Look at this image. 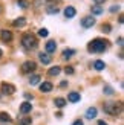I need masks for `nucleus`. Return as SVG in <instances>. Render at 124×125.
<instances>
[{
    "mask_svg": "<svg viewBox=\"0 0 124 125\" xmlns=\"http://www.w3.org/2000/svg\"><path fill=\"white\" fill-rule=\"evenodd\" d=\"M106 49H107V41L100 40V38L90 41V44H89V51L92 52H104Z\"/></svg>",
    "mask_w": 124,
    "mask_h": 125,
    "instance_id": "f257e3e1",
    "label": "nucleus"
},
{
    "mask_svg": "<svg viewBox=\"0 0 124 125\" xmlns=\"http://www.w3.org/2000/svg\"><path fill=\"white\" fill-rule=\"evenodd\" d=\"M121 110H123L121 102H118V104H116V102H107L106 105H104V111H106V113H109V115H112V116L120 115Z\"/></svg>",
    "mask_w": 124,
    "mask_h": 125,
    "instance_id": "f03ea898",
    "label": "nucleus"
},
{
    "mask_svg": "<svg viewBox=\"0 0 124 125\" xmlns=\"http://www.w3.org/2000/svg\"><path fill=\"white\" fill-rule=\"evenodd\" d=\"M22 44L26 49H35L37 47V40L32 34H25L22 37Z\"/></svg>",
    "mask_w": 124,
    "mask_h": 125,
    "instance_id": "7ed1b4c3",
    "label": "nucleus"
},
{
    "mask_svg": "<svg viewBox=\"0 0 124 125\" xmlns=\"http://www.w3.org/2000/svg\"><path fill=\"white\" fill-rule=\"evenodd\" d=\"M0 90H2L3 95H12V93L15 92V87L12 84H8V83H2V85H0Z\"/></svg>",
    "mask_w": 124,
    "mask_h": 125,
    "instance_id": "20e7f679",
    "label": "nucleus"
},
{
    "mask_svg": "<svg viewBox=\"0 0 124 125\" xmlns=\"http://www.w3.org/2000/svg\"><path fill=\"white\" fill-rule=\"evenodd\" d=\"M35 67H37V64H35L34 61H26V62H23V66H22V72H23V73L34 72Z\"/></svg>",
    "mask_w": 124,
    "mask_h": 125,
    "instance_id": "39448f33",
    "label": "nucleus"
},
{
    "mask_svg": "<svg viewBox=\"0 0 124 125\" xmlns=\"http://www.w3.org/2000/svg\"><path fill=\"white\" fill-rule=\"evenodd\" d=\"M94 24H95V18H92V17H84L81 20V26L83 28H92Z\"/></svg>",
    "mask_w": 124,
    "mask_h": 125,
    "instance_id": "423d86ee",
    "label": "nucleus"
},
{
    "mask_svg": "<svg viewBox=\"0 0 124 125\" xmlns=\"http://www.w3.org/2000/svg\"><path fill=\"white\" fill-rule=\"evenodd\" d=\"M75 14H77V11H75V8H72V6H67V8L64 9V17H66V18L75 17Z\"/></svg>",
    "mask_w": 124,
    "mask_h": 125,
    "instance_id": "0eeeda50",
    "label": "nucleus"
},
{
    "mask_svg": "<svg viewBox=\"0 0 124 125\" xmlns=\"http://www.w3.org/2000/svg\"><path fill=\"white\" fill-rule=\"evenodd\" d=\"M31 110H32V104H31V102H23V104L20 105V111H22L23 115L29 113Z\"/></svg>",
    "mask_w": 124,
    "mask_h": 125,
    "instance_id": "6e6552de",
    "label": "nucleus"
},
{
    "mask_svg": "<svg viewBox=\"0 0 124 125\" xmlns=\"http://www.w3.org/2000/svg\"><path fill=\"white\" fill-rule=\"evenodd\" d=\"M0 38L3 41H11L12 40V34L9 31H0Z\"/></svg>",
    "mask_w": 124,
    "mask_h": 125,
    "instance_id": "1a4fd4ad",
    "label": "nucleus"
},
{
    "mask_svg": "<svg viewBox=\"0 0 124 125\" xmlns=\"http://www.w3.org/2000/svg\"><path fill=\"white\" fill-rule=\"evenodd\" d=\"M55 49H57V43H55V41H48L46 43V52L48 53L55 52Z\"/></svg>",
    "mask_w": 124,
    "mask_h": 125,
    "instance_id": "9d476101",
    "label": "nucleus"
},
{
    "mask_svg": "<svg viewBox=\"0 0 124 125\" xmlns=\"http://www.w3.org/2000/svg\"><path fill=\"white\" fill-rule=\"evenodd\" d=\"M38 58H40V61L43 62V64H49V62L52 61V58H51V55H49V53H40Z\"/></svg>",
    "mask_w": 124,
    "mask_h": 125,
    "instance_id": "9b49d317",
    "label": "nucleus"
},
{
    "mask_svg": "<svg viewBox=\"0 0 124 125\" xmlns=\"http://www.w3.org/2000/svg\"><path fill=\"white\" fill-rule=\"evenodd\" d=\"M97 113H98V110L95 107H90V108H87V111H86V117H87V119H94L97 116Z\"/></svg>",
    "mask_w": 124,
    "mask_h": 125,
    "instance_id": "f8f14e48",
    "label": "nucleus"
},
{
    "mask_svg": "<svg viewBox=\"0 0 124 125\" xmlns=\"http://www.w3.org/2000/svg\"><path fill=\"white\" fill-rule=\"evenodd\" d=\"M67 99H69L71 102H78V101H80V93H77V92H71L69 96H67Z\"/></svg>",
    "mask_w": 124,
    "mask_h": 125,
    "instance_id": "ddd939ff",
    "label": "nucleus"
},
{
    "mask_svg": "<svg viewBox=\"0 0 124 125\" xmlns=\"http://www.w3.org/2000/svg\"><path fill=\"white\" fill-rule=\"evenodd\" d=\"M40 90L45 92V93L51 92V90H52V84H51V83H43V84H40Z\"/></svg>",
    "mask_w": 124,
    "mask_h": 125,
    "instance_id": "4468645a",
    "label": "nucleus"
},
{
    "mask_svg": "<svg viewBox=\"0 0 124 125\" xmlns=\"http://www.w3.org/2000/svg\"><path fill=\"white\" fill-rule=\"evenodd\" d=\"M54 104H55V107H58V108H63L64 105H66V101H64L63 98H57V99L54 101Z\"/></svg>",
    "mask_w": 124,
    "mask_h": 125,
    "instance_id": "2eb2a0df",
    "label": "nucleus"
},
{
    "mask_svg": "<svg viewBox=\"0 0 124 125\" xmlns=\"http://www.w3.org/2000/svg\"><path fill=\"white\" fill-rule=\"evenodd\" d=\"M94 67L97 69V70H103V69L106 67V64H104V62H103L101 60H97V61L94 62Z\"/></svg>",
    "mask_w": 124,
    "mask_h": 125,
    "instance_id": "dca6fc26",
    "label": "nucleus"
},
{
    "mask_svg": "<svg viewBox=\"0 0 124 125\" xmlns=\"http://www.w3.org/2000/svg\"><path fill=\"white\" fill-rule=\"evenodd\" d=\"M38 81H40V76H38V75H32V76L29 78V84H31V85H35V84H38Z\"/></svg>",
    "mask_w": 124,
    "mask_h": 125,
    "instance_id": "f3484780",
    "label": "nucleus"
},
{
    "mask_svg": "<svg viewBox=\"0 0 124 125\" xmlns=\"http://www.w3.org/2000/svg\"><path fill=\"white\" fill-rule=\"evenodd\" d=\"M0 122H11V116L8 113H0Z\"/></svg>",
    "mask_w": 124,
    "mask_h": 125,
    "instance_id": "a211bd4d",
    "label": "nucleus"
},
{
    "mask_svg": "<svg viewBox=\"0 0 124 125\" xmlns=\"http://www.w3.org/2000/svg\"><path fill=\"white\" fill-rule=\"evenodd\" d=\"M46 11L49 12V14H58V8H57V6H54V5H49L48 8H46Z\"/></svg>",
    "mask_w": 124,
    "mask_h": 125,
    "instance_id": "6ab92c4d",
    "label": "nucleus"
},
{
    "mask_svg": "<svg viewBox=\"0 0 124 125\" xmlns=\"http://www.w3.org/2000/svg\"><path fill=\"white\" fill-rule=\"evenodd\" d=\"M25 23H26V20L23 17H18L17 20H14V26H25Z\"/></svg>",
    "mask_w": 124,
    "mask_h": 125,
    "instance_id": "aec40b11",
    "label": "nucleus"
},
{
    "mask_svg": "<svg viewBox=\"0 0 124 125\" xmlns=\"http://www.w3.org/2000/svg\"><path fill=\"white\" fill-rule=\"evenodd\" d=\"M74 53H75V51H74V49H66V51L63 52V57H64V58L67 60V58H71Z\"/></svg>",
    "mask_w": 124,
    "mask_h": 125,
    "instance_id": "412c9836",
    "label": "nucleus"
},
{
    "mask_svg": "<svg viewBox=\"0 0 124 125\" xmlns=\"http://www.w3.org/2000/svg\"><path fill=\"white\" fill-rule=\"evenodd\" d=\"M92 14H95V15L103 14V8L101 6H92Z\"/></svg>",
    "mask_w": 124,
    "mask_h": 125,
    "instance_id": "4be33fe9",
    "label": "nucleus"
},
{
    "mask_svg": "<svg viewBox=\"0 0 124 125\" xmlns=\"http://www.w3.org/2000/svg\"><path fill=\"white\" fill-rule=\"evenodd\" d=\"M58 73H60V67L55 66V67H51V69H49V75H51V76H54V75L57 76Z\"/></svg>",
    "mask_w": 124,
    "mask_h": 125,
    "instance_id": "5701e85b",
    "label": "nucleus"
},
{
    "mask_svg": "<svg viewBox=\"0 0 124 125\" xmlns=\"http://www.w3.org/2000/svg\"><path fill=\"white\" fill-rule=\"evenodd\" d=\"M18 125H31V119L29 117H25V119H22L18 122Z\"/></svg>",
    "mask_w": 124,
    "mask_h": 125,
    "instance_id": "b1692460",
    "label": "nucleus"
},
{
    "mask_svg": "<svg viewBox=\"0 0 124 125\" xmlns=\"http://www.w3.org/2000/svg\"><path fill=\"white\" fill-rule=\"evenodd\" d=\"M104 93H106V95H113V89L109 87V85H106L104 87Z\"/></svg>",
    "mask_w": 124,
    "mask_h": 125,
    "instance_id": "393cba45",
    "label": "nucleus"
},
{
    "mask_svg": "<svg viewBox=\"0 0 124 125\" xmlns=\"http://www.w3.org/2000/svg\"><path fill=\"white\" fill-rule=\"evenodd\" d=\"M17 5L20 6V8H26V6H28V2H26V0H18Z\"/></svg>",
    "mask_w": 124,
    "mask_h": 125,
    "instance_id": "a878e982",
    "label": "nucleus"
},
{
    "mask_svg": "<svg viewBox=\"0 0 124 125\" xmlns=\"http://www.w3.org/2000/svg\"><path fill=\"white\" fill-rule=\"evenodd\" d=\"M48 34H49V32H48V29H45V28L38 31V35H40V37H48Z\"/></svg>",
    "mask_w": 124,
    "mask_h": 125,
    "instance_id": "bb28decb",
    "label": "nucleus"
},
{
    "mask_svg": "<svg viewBox=\"0 0 124 125\" xmlns=\"http://www.w3.org/2000/svg\"><path fill=\"white\" fill-rule=\"evenodd\" d=\"M64 72H66V75H74V69L72 67H66Z\"/></svg>",
    "mask_w": 124,
    "mask_h": 125,
    "instance_id": "cd10ccee",
    "label": "nucleus"
},
{
    "mask_svg": "<svg viewBox=\"0 0 124 125\" xmlns=\"http://www.w3.org/2000/svg\"><path fill=\"white\" fill-rule=\"evenodd\" d=\"M103 31H104V32H110V24H104Z\"/></svg>",
    "mask_w": 124,
    "mask_h": 125,
    "instance_id": "c85d7f7f",
    "label": "nucleus"
},
{
    "mask_svg": "<svg viewBox=\"0 0 124 125\" xmlns=\"http://www.w3.org/2000/svg\"><path fill=\"white\" fill-rule=\"evenodd\" d=\"M72 125H84V124H83V121H80V119H77V121L74 122Z\"/></svg>",
    "mask_w": 124,
    "mask_h": 125,
    "instance_id": "c756f323",
    "label": "nucleus"
},
{
    "mask_svg": "<svg viewBox=\"0 0 124 125\" xmlns=\"http://www.w3.org/2000/svg\"><path fill=\"white\" fill-rule=\"evenodd\" d=\"M118 9H120V6H116V5H113L112 8H110V11H112V12H115V11H118Z\"/></svg>",
    "mask_w": 124,
    "mask_h": 125,
    "instance_id": "7c9ffc66",
    "label": "nucleus"
},
{
    "mask_svg": "<svg viewBox=\"0 0 124 125\" xmlns=\"http://www.w3.org/2000/svg\"><path fill=\"white\" fill-rule=\"evenodd\" d=\"M118 44L123 46V37H120V38H118Z\"/></svg>",
    "mask_w": 124,
    "mask_h": 125,
    "instance_id": "2f4dec72",
    "label": "nucleus"
},
{
    "mask_svg": "<svg viewBox=\"0 0 124 125\" xmlns=\"http://www.w3.org/2000/svg\"><path fill=\"white\" fill-rule=\"evenodd\" d=\"M98 125H107V124L104 122V121H100V122H98Z\"/></svg>",
    "mask_w": 124,
    "mask_h": 125,
    "instance_id": "473e14b6",
    "label": "nucleus"
},
{
    "mask_svg": "<svg viewBox=\"0 0 124 125\" xmlns=\"http://www.w3.org/2000/svg\"><path fill=\"white\" fill-rule=\"evenodd\" d=\"M94 2H95V3H103L104 0H94Z\"/></svg>",
    "mask_w": 124,
    "mask_h": 125,
    "instance_id": "72a5a7b5",
    "label": "nucleus"
},
{
    "mask_svg": "<svg viewBox=\"0 0 124 125\" xmlns=\"http://www.w3.org/2000/svg\"><path fill=\"white\" fill-rule=\"evenodd\" d=\"M0 57H2V51H0Z\"/></svg>",
    "mask_w": 124,
    "mask_h": 125,
    "instance_id": "f704fd0d",
    "label": "nucleus"
}]
</instances>
